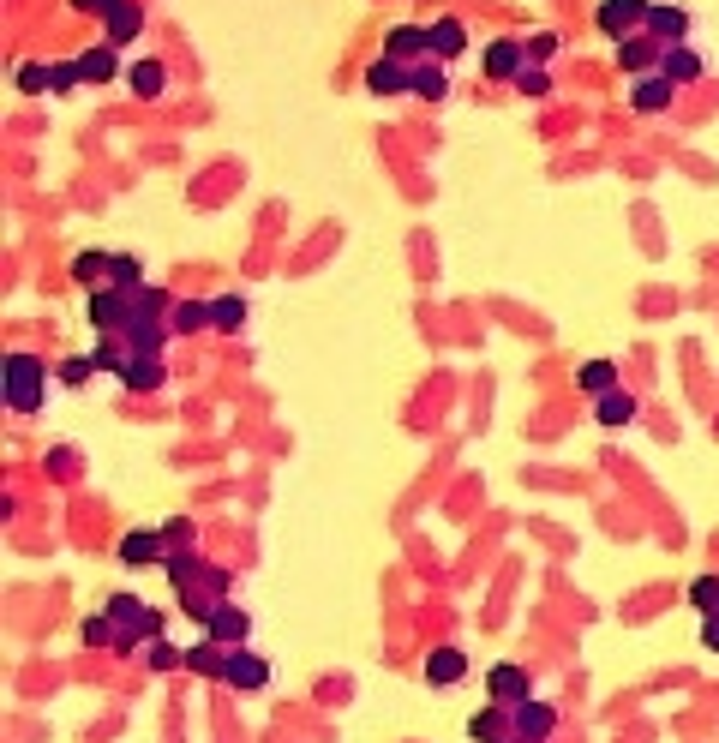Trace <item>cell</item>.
Masks as SVG:
<instances>
[{"instance_id":"6da1fadb","label":"cell","mask_w":719,"mask_h":743,"mask_svg":"<svg viewBox=\"0 0 719 743\" xmlns=\"http://www.w3.org/2000/svg\"><path fill=\"white\" fill-rule=\"evenodd\" d=\"M102 612L114 618V648H120V654H132V648H150V642L162 636V612H150L138 594H114Z\"/></svg>"},{"instance_id":"7a4b0ae2","label":"cell","mask_w":719,"mask_h":743,"mask_svg":"<svg viewBox=\"0 0 719 743\" xmlns=\"http://www.w3.org/2000/svg\"><path fill=\"white\" fill-rule=\"evenodd\" d=\"M6 408L12 414L42 408V360L36 354H6Z\"/></svg>"},{"instance_id":"3957f363","label":"cell","mask_w":719,"mask_h":743,"mask_svg":"<svg viewBox=\"0 0 719 743\" xmlns=\"http://www.w3.org/2000/svg\"><path fill=\"white\" fill-rule=\"evenodd\" d=\"M126 312H132V300H126V288H90V306H84V318H90V330H102V336H120L126 330Z\"/></svg>"},{"instance_id":"277c9868","label":"cell","mask_w":719,"mask_h":743,"mask_svg":"<svg viewBox=\"0 0 719 743\" xmlns=\"http://www.w3.org/2000/svg\"><path fill=\"white\" fill-rule=\"evenodd\" d=\"M594 18H600V36H618L624 42L636 24H648V0H600Z\"/></svg>"},{"instance_id":"5b68a950","label":"cell","mask_w":719,"mask_h":743,"mask_svg":"<svg viewBox=\"0 0 719 743\" xmlns=\"http://www.w3.org/2000/svg\"><path fill=\"white\" fill-rule=\"evenodd\" d=\"M552 720H558V714H552L540 696H528V702H516V708H510V732H516V738H528V743H546V738H552Z\"/></svg>"},{"instance_id":"8992f818","label":"cell","mask_w":719,"mask_h":743,"mask_svg":"<svg viewBox=\"0 0 719 743\" xmlns=\"http://www.w3.org/2000/svg\"><path fill=\"white\" fill-rule=\"evenodd\" d=\"M384 54L414 66V60L432 54V30H420V24H390V30H384Z\"/></svg>"},{"instance_id":"52a82bcc","label":"cell","mask_w":719,"mask_h":743,"mask_svg":"<svg viewBox=\"0 0 719 743\" xmlns=\"http://www.w3.org/2000/svg\"><path fill=\"white\" fill-rule=\"evenodd\" d=\"M486 78H504V84H516V72L528 66V42H516V36H498L492 48H486Z\"/></svg>"},{"instance_id":"ba28073f","label":"cell","mask_w":719,"mask_h":743,"mask_svg":"<svg viewBox=\"0 0 719 743\" xmlns=\"http://www.w3.org/2000/svg\"><path fill=\"white\" fill-rule=\"evenodd\" d=\"M366 90H372V96H402V90H414V72H408V60H390V54H378V60L366 66Z\"/></svg>"},{"instance_id":"9c48e42d","label":"cell","mask_w":719,"mask_h":743,"mask_svg":"<svg viewBox=\"0 0 719 743\" xmlns=\"http://www.w3.org/2000/svg\"><path fill=\"white\" fill-rule=\"evenodd\" d=\"M264 678H270V660H264V654H252V648H228V672H222L228 690H258Z\"/></svg>"},{"instance_id":"30bf717a","label":"cell","mask_w":719,"mask_h":743,"mask_svg":"<svg viewBox=\"0 0 719 743\" xmlns=\"http://www.w3.org/2000/svg\"><path fill=\"white\" fill-rule=\"evenodd\" d=\"M162 546H168L162 534H150V528H132V534L120 540V564H126V570H150V564H162V558H168Z\"/></svg>"},{"instance_id":"8fae6325","label":"cell","mask_w":719,"mask_h":743,"mask_svg":"<svg viewBox=\"0 0 719 743\" xmlns=\"http://www.w3.org/2000/svg\"><path fill=\"white\" fill-rule=\"evenodd\" d=\"M486 690H492V702H498V708H516V702H528V696H534V684H528V672H522V666H492V672H486Z\"/></svg>"},{"instance_id":"7c38bea8","label":"cell","mask_w":719,"mask_h":743,"mask_svg":"<svg viewBox=\"0 0 719 743\" xmlns=\"http://www.w3.org/2000/svg\"><path fill=\"white\" fill-rule=\"evenodd\" d=\"M102 30H108V36H102L108 48H120V42H132V36L144 30V6H138V0H114V6L102 12Z\"/></svg>"},{"instance_id":"4fadbf2b","label":"cell","mask_w":719,"mask_h":743,"mask_svg":"<svg viewBox=\"0 0 719 743\" xmlns=\"http://www.w3.org/2000/svg\"><path fill=\"white\" fill-rule=\"evenodd\" d=\"M660 48H672V42H684L690 36V18L678 12V6H648V24H642Z\"/></svg>"},{"instance_id":"5bb4252c","label":"cell","mask_w":719,"mask_h":743,"mask_svg":"<svg viewBox=\"0 0 719 743\" xmlns=\"http://www.w3.org/2000/svg\"><path fill=\"white\" fill-rule=\"evenodd\" d=\"M660 54H666V48H660L654 36H624V42H618V66H624V72H636V78H642V72H654V66H660Z\"/></svg>"},{"instance_id":"9a60e30c","label":"cell","mask_w":719,"mask_h":743,"mask_svg":"<svg viewBox=\"0 0 719 743\" xmlns=\"http://www.w3.org/2000/svg\"><path fill=\"white\" fill-rule=\"evenodd\" d=\"M408 72H414V96H420V102H444V96H450V78H444V60H438V54L414 60Z\"/></svg>"},{"instance_id":"2e32d148","label":"cell","mask_w":719,"mask_h":743,"mask_svg":"<svg viewBox=\"0 0 719 743\" xmlns=\"http://www.w3.org/2000/svg\"><path fill=\"white\" fill-rule=\"evenodd\" d=\"M672 90H678V84H672V78H666V72L654 66V72H642V78H636V90H630V102H636L642 114H660V108L672 102Z\"/></svg>"},{"instance_id":"e0dca14e","label":"cell","mask_w":719,"mask_h":743,"mask_svg":"<svg viewBox=\"0 0 719 743\" xmlns=\"http://www.w3.org/2000/svg\"><path fill=\"white\" fill-rule=\"evenodd\" d=\"M204 624H210V642H222V648H240V642H246V630H252V618H246L240 606H216Z\"/></svg>"},{"instance_id":"ac0fdd59","label":"cell","mask_w":719,"mask_h":743,"mask_svg":"<svg viewBox=\"0 0 719 743\" xmlns=\"http://www.w3.org/2000/svg\"><path fill=\"white\" fill-rule=\"evenodd\" d=\"M468 678V654L462 648H438L432 660H426V684L432 690H450V684H462Z\"/></svg>"},{"instance_id":"d6986e66","label":"cell","mask_w":719,"mask_h":743,"mask_svg":"<svg viewBox=\"0 0 719 743\" xmlns=\"http://www.w3.org/2000/svg\"><path fill=\"white\" fill-rule=\"evenodd\" d=\"M660 72H666L672 84H696V78H702V54H696L690 42H672V48L660 54Z\"/></svg>"},{"instance_id":"ffe728a7","label":"cell","mask_w":719,"mask_h":743,"mask_svg":"<svg viewBox=\"0 0 719 743\" xmlns=\"http://www.w3.org/2000/svg\"><path fill=\"white\" fill-rule=\"evenodd\" d=\"M162 384H168V366H162V354H132V366H126V390L150 396V390H162Z\"/></svg>"},{"instance_id":"44dd1931","label":"cell","mask_w":719,"mask_h":743,"mask_svg":"<svg viewBox=\"0 0 719 743\" xmlns=\"http://www.w3.org/2000/svg\"><path fill=\"white\" fill-rule=\"evenodd\" d=\"M126 84H132V96H144V102H156V96L168 90V66H162V60H138V66L126 72Z\"/></svg>"},{"instance_id":"7402d4cb","label":"cell","mask_w":719,"mask_h":743,"mask_svg":"<svg viewBox=\"0 0 719 743\" xmlns=\"http://www.w3.org/2000/svg\"><path fill=\"white\" fill-rule=\"evenodd\" d=\"M72 282H84V288L114 282V252H78L72 258Z\"/></svg>"},{"instance_id":"603a6c76","label":"cell","mask_w":719,"mask_h":743,"mask_svg":"<svg viewBox=\"0 0 719 743\" xmlns=\"http://www.w3.org/2000/svg\"><path fill=\"white\" fill-rule=\"evenodd\" d=\"M168 324H174V336H198V330L216 324V312H210V300H180V306L168 312Z\"/></svg>"},{"instance_id":"cb8c5ba5","label":"cell","mask_w":719,"mask_h":743,"mask_svg":"<svg viewBox=\"0 0 719 743\" xmlns=\"http://www.w3.org/2000/svg\"><path fill=\"white\" fill-rule=\"evenodd\" d=\"M576 390H582V396L618 390V366H612V360H582V366H576Z\"/></svg>"},{"instance_id":"d4e9b609","label":"cell","mask_w":719,"mask_h":743,"mask_svg":"<svg viewBox=\"0 0 719 743\" xmlns=\"http://www.w3.org/2000/svg\"><path fill=\"white\" fill-rule=\"evenodd\" d=\"M594 420H600V426H630V420H636V396H630V390L594 396Z\"/></svg>"},{"instance_id":"484cf974","label":"cell","mask_w":719,"mask_h":743,"mask_svg":"<svg viewBox=\"0 0 719 743\" xmlns=\"http://www.w3.org/2000/svg\"><path fill=\"white\" fill-rule=\"evenodd\" d=\"M186 672H198V678H222V672H228V648L204 636L198 648H186Z\"/></svg>"},{"instance_id":"4316f807","label":"cell","mask_w":719,"mask_h":743,"mask_svg":"<svg viewBox=\"0 0 719 743\" xmlns=\"http://www.w3.org/2000/svg\"><path fill=\"white\" fill-rule=\"evenodd\" d=\"M462 48H468V24H462V18H438V24H432V54H438V60H456Z\"/></svg>"},{"instance_id":"83f0119b","label":"cell","mask_w":719,"mask_h":743,"mask_svg":"<svg viewBox=\"0 0 719 743\" xmlns=\"http://www.w3.org/2000/svg\"><path fill=\"white\" fill-rule=\"evenodd\" d=\"M78 72H84V84H108V78L120 72V66H114V48H108V42H102V48H84V54H78Z\"/></svg>"},{"instance_id":"f1b7e54d","label":"cell","mask_w":719,"mask_h":743,"mask_svg":"<svg viewBox=\"0 0 719 743\" xmlns=\"http://www.w3.org/2000/svg\"><path fill=\"white\" fill-rule=\"evenodd\" d=\"M126 366H132V348H126V336H102V342H96V372H114V378H126Z\"/></svg>"},{"instance_id":"f546056e","label":"cell","mask_w":719,"mask_h":743,"mask_svg":"<svg viewBox=\"0 0 719 743\" xmlns=\"http://www.w3.org/2000/svg\"><path fill=\"white\" fill-rule=\"evenodd\" d=\"M162 570H168V582H174L180 594H186L192 582H204V564H198V558H192L186 546H180V552H168V558H162Z\"/></svg>"},{"instance_id":"4dcf8cb0","label":"cell","mask_w":719,"mask_h":743,"mask_svg":"<svg viewBox=\"0 0 719 743\" xmlns=\"http://www.w3.org/2000/svg\"><path fill=\"white\" fill-rule=\"evenodd\" d=\"M504 726H510V708H498V702H492V708H480V714H474V726H468V732H474L480 743H498V738H504Z\"/></svg>"},{"instance_id":"1f68e13d","label":"cell","mask_w":719,"mask_h":743,"mask_svg":"<svg viewBox=\"0 0 719 743\" xmlns=\"http://www.w3.org/2000/svg\"><path fill=\"white\" fill-rule=\"evenodd\" d=\"M210 312H216V330H240V324H246V300H240V294H216Z\"/></svg>"},{"instance_id":"d6a6232c","label":"cell","mask_w":719,"mask_h":743,"mask_svg":"<svg viewBox=\"0 0 719 743\" xmlns=\"http://www.w3.org/2000/svg\"><path fill=\"white\" fill-rule=\"evenodd\" d=\"M144 666H150V672H180V666H186V654H180L174 642H162V636H156V642L144 648Z\"/></svg>"},{"instance_id":"836d02e7","label":"cell","mask_w":719,"mask_h":743,"mask_svg":"<svg viewBox=\"0 0 719 743\" xmlns=\"http://www.w3.org/2000/svg\"><path fill=\"white\" fill-rule=\"evenodd\" d=\"M690 606L708 612V618H719V576H696V582H690Z\"/></svg>"},{"instance_id":"e575fe53","label":"cell","mask_w":719,"mask_h":743,"mask_svg":"<svg viewBox=\"0 0 719 743\" xmlns=\"http://www.w3.org/2000/svg\"><path fill=\"white\" fill-rule=\"evenodd\" d=\"M12 84H18L24 96H36V90H48V66H36V60H18V66H12Z\"/></svg>"},{"instance_id":"d590c367","label":"cell","mask_w":719,"mask_h":743,"mask_svg":"<svg viewBox=\"0 0 719 743\" xmlns=\"http://www.w3.org/2000/svg\"><path fill=\"white\" fill-rule=\"evenodd\" d=\"M516 90H522V96H546V90H552V78H546V66H540V60H528V66L516 72Z\"/></svg>"},{"instance_id":"8d00e7d4","label":"cell","mask_w":719,"mask_h":743,"mask_svg":"<svg viewBox=\"0 0 719 743\" xmlns=\"http://www.w3.org/2000/svg\"><path fill=\"white\" fill-rule=\"evenodd\" d=\"M114 288H144V264L132 252H114Z\"/></svg>"},{"instance_id":"74e56055","label":"cell","mask_w":719,"mask_h":743,"mask_svg":"<svg viewBox=\"0 0 719 743\" xmlns=\"http://www.w3.org/2000/svg\"><path fill=\"white\" fill-rule=\"evenodd\" d=\"M72 84H84L78 60H60V66H48V90H72Z\"/></svg>"},{"instance_id":"f35d334b","label":"cell","mask_w":719,"mask_h":743,"mask_svg":"<svg viewBox=\"0 0 719 743\" xmlns=\"http://www.w3.org/2000/svg\"><path fill=\"white\" fill-rule=\"evenodd\" d=\"M90 372H96V354H66V366H60V378H66V384H84Z\"/></svg>"},{"instance_id":"ab89813d","label":"cell","mask_w":719,"mask_h":743,"mask_svg":"<svg viewBox=\"0 0 719 743\" xmlns=\"http://www.w3.org/2000/svg\"><path fill=\"white\" fill-rule=\"evenodd\" d=\"M84 642H90V648H102V642H114V618H108V612H96V618H84Z\"/></svg>"},{"instance_id":"60d3db41","label":"cell","mask_w":719,"mask_h":743,"mask_svg":"<svg viewBox=\"0 0 719 743\" xmlns=\"http://www.w3.org/2000/svg\"><path fill=\"white\" fill-rule=\"evenodd\" d=\"M552 54H558V36H534L528 42V60H552Z\"/></svg>"},{"instance_id":"b9f144b4","label":"cell","mask_w":719,"mask_h":743,"mask_svg":"<svg viewBox=\"0 0 719 743\" xmlns=\"http://www.w3.org/2000/svg\"><path fill=\"white\" fill-rule=\"evenodd\" d=\"M72 468H78V462H72V450H48V474H60V480H66Z\"/></svg>"},{"instance_id":"7bdbcfd3","label":"cell","mask_w":719,"mask_h":743,"mask_svg":"<svg viewBox=\"0 0 719 743\" xmlns=\"http://www.w3.org/2000/svg\"><path fill=\"white\" fill-rule=\"evenodd\" d=\"M162 540H168V546H192V522H168Z\"/></svg>"},{"instance_id":"ee69618b","label":"cell","mask_w":719,"mask_h":743,"mask_svg":"<svg viewBox=\"0 0 719 743\" xmlns=\"http://www.w3.org/2000/svg\"><path fill=\"white\" fill-rule=\"evenodd\" d=\"M204 594H216V600H222V594H228V570H216V564H210V570H204Z\"/></svg>"},{"instance_id":"f6af8a7d","label":"cell","mask_w":719,"mask_h":743,"mask_svg":"<svg viewBox=\"0 0 719 743\" xmlns=\"http://www.w3.org/2000/svg\"><path fill=\"white\" fill-rule=\"evenodd\" d=\"M702 642H708V648L719 654V618H708V624H702Z\"/></svg>"},{"instance_id":"bcb514c9","label":"cell","mask_w":719,"mask_h":743,"mask_svg":"<svg viewBox=\"0 0 719 743\" xmlns=\"http://www.w3.org/2000/svg\"><path fill=\"white\" fill-rule=\"evenodd\" d=\"M114 0H72V12H108Z\"/></svg>"},{"instance_id":"7dc6e473","label":"cell","mask_w":719,"mask_h":743,"mask_svg":"<svg viewBox=\"0 0 719 743\" xmlns=\"http://www.w3.org/2000/svg\"><path fill=\"white\" fill-rule=\"evenodd\" d=\"M498 743H528V738H516V732H510V738H498Z\"/></svg>"}]
</instances>
